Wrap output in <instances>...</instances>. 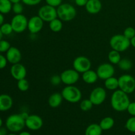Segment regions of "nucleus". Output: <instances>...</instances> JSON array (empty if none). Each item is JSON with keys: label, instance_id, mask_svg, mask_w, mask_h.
Returning a JSON list of instances; mask_svg holds the SVG:
<instances>
[{"label": "nucleus", "instance_id": "f257e3e1", "mask_svg": "<svg viewBox=\"0 0 135 135\" xmlns=\"http://www.w3.org/2000/svg\"><path fill=\"white\" fill-rule=\"evenodd\" d=\"M130 102V98L128 94L120 89L113 91L110 100L111 106L113 110L118 112L127 111Z\"/></svg>", "mask_w": 135, "mask_h": 135}, {"label": "nucleus", "instance_id": "412c9836", "mask_svg": "<svg viewBox=\"0 0 135 135\" xmlns=\"http://www.w3.org/2000/svg\"><path fill=\"white\" fill-rule=\"evenodd\" d=\"M104 86L105 89L109 90L115 91L119 88V81L118 79L114 76L105 79L104 80Z\"/></svg>", "mask_w": 135, "mask_h": 135}, {"label": "nucleus", "instance_id": "aec40b11", "mask_svg": "<svg viewBox=\"0 0 135 135\" xmlns=\"http://www.w3.org/2000/svg\"><path fill=\"white\" fill-rule=\"evenodd\" d=\"M63 96H62L61 93L59 92H55L51 94L49 97L47 102H48L49 105L52 108H56L60 106L63 102Z\"/></svg>", "mask_w": 135, "mask_h": 135}, {"label": "nucleus", "instance_id": "423d86ee", "mask_svg": "<svg viewBox=\"0 0 135 135\" xmlns=\"http://www.w3.org/2000/svg\"><path fill=\"white\" fill-rule=\"evenodd\" d=\"M119 89L125 93L131 94L135 91V79L129 74H124L118 78Z\"/></svg>", "mask_w": 135, "mask_h": 135}, {"label": "nucleus", "instance_id": "cd10ccee", "mask_svg": "<svg viewBox=\"0 0 135 135\" xmlns=\"http://www.w3.org/2000/svg\"><path fill=\"white\" fill-rule=\"evenodd\" d=\"M93 105L94 104L89 98L80 100V108L83 112H88L92 109Z\"/></svg>", "mask_w": 135, "mask_h": 135}, {"label": "nucleus", "instance_id": "c03bdc74", "mask_svg": "<svg viewBox=\"0 0 135 135\" xmlns=\"http://www.w3.org/2000/svg\"><path fill=\"white\" fill-rule=\"evenodd\" d=\"M18 135H32L28 131H21Z\"/></svg>", "mask_w": 135, "mask_h": 135}, {"label": "nucleus", "instance_id": "dca6fc26", "mask_svg": "<svg viewBox=\"0 0 135 135\" xmlns=\"http://www.w3.org/2000/svg\"><path fill=\"white\" fill-rule=\"evenodd\" d=\"M5 54L8 63L11 65L20 63L22 59V54L21 51L14 46H11Z\"/></svg>", "mask_w": 135, "mask_h": 135}, {"label": "nucleus", "instance_id": "58836bf2", "mask_svg": "<svg viewBox=\"0 0 135 135\" xmlns=\"http://www.w3.org/2000/svg\"><path fill=\"white\" fill-rule=\"evenodd\" d=\"M127 111L131 116H135V102H130Z\"/></svg>", "mask_w": 135, "mask_h": 135}, {"label": "nucleus", "instance_id": "c756f323", "mask_svg": "<svg viewBox=\"0 0 135 135\" xmlns=\"http://www.w3.org/2000/svg\"><path fill=\"white\" fill-rule=\"evenodd\" d=\"M0 29L4 36H9L13 32V27L11 23H9V22H4L0 26Z\"/></svg>", "mask_w": 135, "mask_h": 135}, {"label": "nucleus", "instance_id": "6ab92c4d", "mask_svg": "<svg viewBox=\"0 0 135 135\" xmlns=\"http://www.w3.org/2000/svg\"><path fill=\"white\" fill-rule=\"evenodd\" d=\"M98 79L99 78L96 71H93L91 69L82 73V79L86 84H94L97 81Z\"/></svg>", "mask_w": 135, "mask_h": 135}, {"label": "nucleus", "instance_id": "de8ad7c7", "mask_svg": "<svg viewBox=\"0 0 135 135\" xmlns=\"http://www.w3.org/2000/svg\"><path fill=\"white\" fill-rule=\"evenodd\" d=\"M2 126H3V120L0 117V127H1Z\"/></svg>", "mask_w": 135, "mask_h": 135}, {"label": "nucleus", "instance_id": "7ed1b4c3", "mask_svg": "<svg viewBox=\"0 0 135 135\" xmlns=\"http://www.w3.org/2000/svg\"><path fill=\"white\" fill-rule=\"evenodd\" d=\"M57 17L63 22L73 21L76 15V10L75 7L68 3H61L57 7Z\"/></svg>", "mask_w": 135, "mask_h": 135}, {"label": "nucleus", "instance_id": "a19ab883", "mask_svg": "<svg viewBox=\"0 0 135 135\" xmlns=\"http://www.w3.org/2000/svg\"><path fill=\"white\" fill-rule=\"evenodd\" d=\"M7 131L6 127H0V135H7Z\"/></svg>", "mask_w": 135, "mask_h": 135}, {"label": "nucleus", "instance_id": "3c124183", "mask_svg": "<svg viewBox=\"0 0 135 135\" xmlns=\"http://www.w3.org/2000/svg\"><path fill=\"white\" fill-rule=\"evenodd\" d=\"M134 135H135V134H134Z\"/></svg>", "mask_w": 135, "mask_h": 135}, {"label": "nucleus", "instance_id": "ea45409f", "mask_svg": "<svg viewBox=\"0 0 135 135\" xmlns=\"http://www.w3.org/2000/svg\"><path fill=\"white\" fill-rule=\"evenodd\" d=\"M88 0H75V3L79 7H85Z\"/></svg>", "mask_w": 135, "mask_h": 135}, {"label": "nucleus", "instance_id": "f3484780", "mask_svg": "<svg viewBox=\"0 0 135 135\" xmlns=\"http://www.w3.org/2000/svg\"><path fill=\"white\" fill-rule=\"evenodd\" d=\"M13 105V100L7 94H0V112H7Z\"/></svg>", "mask_w": 135, "mask_h": 135}, {"label": "nucleus", "instance_id": "6e6552de", "mask_svg": "<svg viewBox=\"0 0 135 135\" xmlns=\"http://www.w3.org/2000/svg\"><path fill=\"white\" fill-rule=\"evenodd\" d=\"M38 15L44 22H50L55 18H57V8L46 4L40 8L38 12Z\"/></svg>", "mask_w": 135, "mask_h": 135}, {"label": "nucleus", "instance_id": "8fccbe9b", "mask_svg": "<svg viewBox=\"0 0 135 135\" xmlns=\"http://www.w3.org/2000/svg\"><path fill=\"white\" fill-rule=\"evenodd\" d=\"M134 100H135V92H134Z\"/></svg>", "mask_w": 135, "mask_h": 135}, {"label": "nucleus", "instance_id": "79ce46f5", "mask_svg": "<svg viewBox=\"0 0 135 135\" xmlns=\"http://www.w3.org/2000/svg\"><path fill=\"white\" fill-rule=\"evenodd\" d=\"M4 21H5V17H4V15L2 13H0V26L4 23Z\"/></svg>", "mask_w": 135, "mask_h": 135}, {"label": "nucleus", "instance_id": "7c9ffc66", "mask_svg": "<svg viewBox=\"0 0 135 135\" xmlns=\"http://www.w3.org/2000/svg\"><path fill=\"white\" fill-rule=\"evenodd\" d=\"M125 128L131 133H135V116H131L127 120Z\"/></svg>", "mask_w": 135, "mask_h": 135}, {"label": "nucleus", "instance_id": "39448f33", "mask_svg": "<svg viewBox=\"0 0 135 135\" xmlns=\"http://www.w3.org/2000/svg\"><path fill=\"white\" fill-rule=\"evenodd\" d=\"M61 93L63 100L69 103H77L82 99L81 91L75 85H67L63 88Z\"/></svg>", "mask_w": 135, "mask_h": 135}, {"label": "nucleus", "instance_id": "f03ea898", "mask_svg": "<svg viewBox=\"0 0 135 135\" xmlns=\"http://www.w3.org/2000/svg\"><path fill=\"white\" fill-rule=\"evenodd\" d=\"M25 127V119L20 113L11 115L5 120V127L11 133L21 132Z\"/></svg>", "mask_w": 135, "mask_h": 135}, {"label": "nucleus", "instance_id": "0eeeda50", "mask_svg": "<svg viewBox=\"0 0 135 135\" xmlns=\"http://www.w3.org/2000/svg\"><path fill=\"white\" fill-rule=\"evenodd\" d=\"M28 19L22 14L15 15L11 21V25L13 27V32L16 33H22L27 29Z\"/></svg>", "mask_w": 135, "mask_h": 135}, {"label": "nucleus", "instance_id": "20e7f679", "mask_svg": "<svg viewBox=\"0 0 135 135\" xmlns=\"http://www.w3.org/2000/svg\"><path fill=\"white\" fill-rule=\"evenodd\" d=\"M109 45L112 50L119 52H123L131 46L130 40L127 38L123 34H118L113 35L109 40Z\"/></svg>", "mask_w": 135, "mask_h": 135}, {"label": "nucleus", "instance_id": "9d476101", "mask_svg": "<svg viewBox=\"0 0 135 135\" xmlns=\"http://www.w3.org/2000/svg\"><path fill=\"white\" fill-rule=\"evenodd\" d=\"M106 97L107 93L105 88L98 86L94 88L90 92L89 99L94 105H100L105 102Z\"/></svg>", "mask_w": 135, "mask_h": 135}, {"label": "nucleus", "instance_id": "a211bd4d", "mask_svg": "<svg viewBox=\"0 0 135 135\" xmlns=\"http://www.w3.org/2000/svg\"><path fill=\"white\" fill-rule=\"evenodd\" d=\"M102 8V3L100 0H88L85 5L86 11L88 13L95 15L100 12Z\"/></svg>", "mask_w": 135, "mask_h": 135}, {"label": "nucleus", "instance_id": "2eb2a0df", "mask_svg": "<svg viewBox=\"0 0 135 135\" xmlns=\"http://www.w3.org/2000/svg\"><path fill=\"white\" fill-rule=\"evenodd\" d=\"M10 74L12 77L16 80L25 79L27 74L26 69L21 63L12 65L10 68Z\"/></svg>", "mask_w": 135, "mask_h": 135}, {"label": "nucleus", "instance_id": "b1692460", "mask_svg": "<svg viewBox=\"0 0 135 135\" xmlns=\"http://www.w3.org/2000/svg\"><path fill=\"white\" fill-rule=\"evenodd\" d=\"M63 21L59 19V18H56L49 22V27L50 29L54 32H59L63 29Z\"/></svg>", "mask_w": 135, "mask_h": 135}, {"label": "nucleus", "instance_id": "9b49d317", "mask_svg": "<svg viewBox=\"0 0 135 135\" xmlns=\"http://www.w3.org/2000/svg\"><path fill=\"white\" fill-rule=\"evenodd\" d=\"M92 63L90 60L87 57L80 55L74 59L73 62V67L79 73H83L85 71L90 69Z\"/></svg>", "mask_w": 135, "mask_h": 135}, {"label": "nucleus", "instance_id": "c9c22d12", "mask_svg": "<svg viewBox=\"0 0 135 135\" xmlns=\"http://www.w3.org/2000/svg\"><path fill=\"white\" fill-rule=\"evenodd\" d=\"M42 0H21L22 3L28 6H35L41 3Z\"/></svg>", "mask_w": 135, "mask_h": 135}, {"label": "nucleus", "instance_id": "49530a36", "mask_svg": "<svg viewBox=\"0 0 135 135\" xmlns=\"http://www.w3.org/2000/svg\"><path fill=\"white\" fill-rule=\"evenodd\" d=\"M3 34L2 32H1V29H0V40H1L3 39Z\"/></svg>", "mask_w": 135, "mask_h": 135}, {"label": "nucleus", "instance_id": "1a4fd4ad", "mask_svg": "<svg viewBox=\"0 0 135 135\" xmlns=\"http://www.w3.org/2000/svg\"><path fill=\"white\" fill-rule=\"evenodd\" d=\"M62 83L67 85H74L80 79L79 73L74 69H69L63 71L60 75Z\"/></svg>", "mask_w": 135, "mask_h": 135}, {"label": "nucleus", "instance_id": "a878e982", "mask_svg": "<svg viewBox=\"0 0 135 135\" xmlns=\"http://www.w3.org/2000/svg\"><path fill=\"white\" fill-rule=\"evenodd\" d=\"M13 3L9 0H0V13L8 14L12 11Z\"/></svg>", "mask_w": 135, "mask_h": 135}, {"label": "nucleus", "instance_id": "4468645a", "mask_svg": "<svg viewBox=\"0 0 135 135\" xmlns=\"http://www.w3.org/2000/svg\"><path fill=\"white\" fill-rule=\"evenodd\" d=\"M43 120L40 116L35 114L29 115L25 119V125L31 131H38L43 126Z\"/></svg>", "mask_w": 135, "mask_h": 135}, {"label": "nucleus", "instance_id": "4be33fe9", "mask_svg": "<svg viewBox=\"0 0 135 135\" xmlns=\"http://www.w3.org/2000/svg\"><path fill=\"white\" fill-rule=\"evenodd\" d=\"M103 130L100 125L92 123L88 125L85 131V135H102Z\"/></svg>", "mask_w": 135, "mask_h": 135}, {"label": "nucleus", "instance_id": "e433bc0d", "mask_svg": "<svg viewBox=\"0 0 135 135\" xmlns=\"http://www.w3.org/2000/svg\"><path fill=\"white\" fill-rule=\"evenodd\" d=\"M45 1L47 5L56 8L63 3V0H45Z\"/></svg>", "mask_w": 135, "mask_h": 135}, {"label": "nucleus", "instance_id": "ddd939ff", "mask_svg": "<svg viewBox=\"0 0 135 135\" xmlns=\"http://www.w3.org/2000/svg\"><path fill=\"white\" fill-rule=\"evenodd\" d=\"M44 21L38 15L30 17L28 21L27 29L32 34H38L42 30Z\"/></svg>", "mask_w": 135, "mask_h": 135}, {"label": "nucleus", "instance_id": "f8f14e48", "mask_svg": "<svg viewBox=\"0 0 135 135\" xmlns=\"http://www.w3.org/2000/svg\"><path fill=\"white\" fill-rule=\"evenodd\" d=\"M96 73L99 79L105 80L108 78L113 76L115 74V68L112 63H104L98 67Z\"/></svg>", "mask_w": 135, "mask_h": 135}, {"label": "nucleus", "instance_id": "473e14b6", "mask_svg": "<svg viewBox=\"0 0 135 135\" xmlns=\"http://www.w3.org/2000/svg\"><path fill=\"white\" fill-rule=\"evenodd\" d=\"M11 47V44L8 41L3 39L0 40V54L6 53Z\"/></svg>", "mask_w": 135, "mask_h": 135}, {"label": "nucleus", "instance_id": "a18cd8bd", "mask_svg": "<svg viewBox=\"0 0 135 135\" xmlns=\"http://www.w3.org/2000/svg\"><path fill=\"white\" fill-rule=\"evenodd\" d=\"M12 3H18V2H21V0H9Z\"/></svg>", "mask_w": 135, "mask_h": 135}, {"label": "nucleus", "instance_id": "4c0bfd02", "mask_svg": "<svg viewBox=\"0 0 135 135\" xmlns=\"http://www.w3.org/2000/svg\"><path fill=\"white\" fill-rule=\"evenodd\" d=\"M8 63V61L7 59L6 56L0 54V69H3L7 67Z\"/></svg>", "mask_w": 135, "mask_h": 135}, {"label": "nucleus", "instance_id": "2f4dec72", "mask_svg": "<svg viewBox=\"0 0 135 135\" xmlns=\"http://www.w3.org/2000/svg\"><path fill=\"white\" fill-rule=\"evenodd\" d=\"M23 10H24L23 5H22V3H21V2L16 3L13 4V7H12V11H13L15 15L22 14Z\"/></svg>", "mask_w": 135, "mask_h": 135}, {"label": "nucleus", "instance_id": "09e8293b", "mask_svg": "<svg viewBox=\"0 0 135 135\" xmlns=\"http://www.w3.org/2000/svg\"><path fill=\"white\" fill-rule=\"evenodd\" d=\"M7 135H17L15 134V133H10V134H8Z\"/></svg>", "mask_w": 135, "mask_h": 135}, {"label": "nucleus", "instance_id": "5701e85b", "mask_svg": "<svg viewBox=\"0 0 135 135\" xmlns=\"http://www.w3.org/2000/svg\"><path fill=\"white\" fill-rule=\"evenodd\" d=\"M114 124L115 121L112 117H105L101 120L99 125L103 131H108L114 126Z\"/></svg>", "mask_w": 135, "mask_h": 135}, {"label": "nucleus", "instance_id": "72a5a7b5", "mask_svg": "<svg viewBox=\"0 0 135 135\" xmlns=\"http://www.w3.org/2000/svg\"><path fill=\"white\" fill-rule=\"evenodd\" d=\"M123 34L127 38L131 40L135 36V29L131 26L126 28L123 31Z\"/></svg>", "mask_w": 135, "mask_h": 135}, {"label": "nucleus", "instance_id": "393cba45", "mask_svg": "<svg viewBox=\"0 0 135 135\" xmlns=\"http://www.w3.org/2000/svg\"><path fill=\"white\" fill-rule=\"evenodd\" d=\"M108 58L109 63L113 65H117L121 59V54L116 50H112L108 53Z\"/></svg>", "mask_w": 135, "mask_h": 135}, {"label": "nucleus", "instance_id": "37998d69", "mask_svg": "<svg viewBox=\"0 0 135 135\" xmlns=\"http://www.w3.org/2000/svg\"><path fill=\"white\" fill-rule=\"evenodd\" d=\"M130 42H131V46H132L134 48H135V36L133 38H131V39L130 40Z\"/></svg>", "mask_w": 135, "mask_h": 135}, {"label": "nucleus", "instance_id": "bb28decb", "mask_svg": "<svg viewBox=\"0 0 135 135\" xmlns=\"http://www.w3.org/2000/svg\"><path fill=\"white\" fill-rule=\"evenodd\" d=\"M119 68L123 71H128L132 69L133 66V63L131 59L127 58H123L120 60L119 63L117 64Z\"/></svg>", "mask_w": 135, "mask_h": 135}, {"label": "nucleus", "instance_id": "c85d7f7f", "mask_svg": "<svg viewBox=\"0 0 135 135\" xmlns=\"http://www.w3.org/2000/svg\"><path fill=\"white\" fill-rule=\"evenodd\" d=\"M30 84L26 79H21L17 81V88L21 92H26L29 89Z\"/></svg>", "mask_w": 135, "mask_h": 135}, {"label": "nucleus", "instance_id": "f704fd0d", "mask_svg": "<svg viewBox=\"0 0 135 135\" xmlns=\"http://www.w3.org/2000/svg\"><path fill=\"white\" fill-rule=\"evenodd\" d=\"M62 83L60 75H54L50 78V83L54 86H58Z\"/></svg>", "mask_w": 135, "mask_h": 135}]
</instances>
